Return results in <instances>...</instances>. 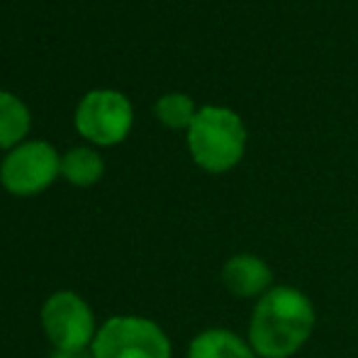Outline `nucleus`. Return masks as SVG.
I'll return each mask as SVG.
<instances>
[{"label":"nucleus","instance_id":"7","mask_svg":"<svg viewBox=\"0 0 358 358\" xmlns=\"http://www.w3.org/2000/svg\"><path fill=\"white\" fill-rule=\"evenodd\" d=\"M222 283L234 297L251 300L273 287V271L256 254H234L222 266Z\"/></svg>","mask_w":358,"mask_h":358},{"label":"nucleus","instance_id":"5","mask_svg":"<svg viewBox=\"0 0 358 358\" xmlns=\"http://www.w3.org/2000/svg\"><path fill=\"white\" fill-rule=\"evenodd\" d=\"M62 173V156L47 142H22L0 164V183L13 195H37Z\"/></svg>","mask_w":358,"mask_h":358},{"label":"nucleus","instance_id":"6","mask_svg":"<svg viewBox=\"0 0 358 358\" xmlns=\"http://www.w3.org/2000/svg\"><path fill=\"white\" fill-rule=\"evenodd\" d=\"M132 103L117 90H90L76 110V129L98 146L122 142L132 129Z\"/></svg>","mask_w":358,"mask_h":358},{"label":"nucleus","instance_id":"11","mask_svg":"<svg viewBox=\"0 0 358 358\" xmlns=\"http://www.w3.org/2000/svg\"><path fill=\"white\" fill-rule=\"evenodd\" d=\"M195 115V103L183 93H169L156 103V117L171 129H188Z\"/></svg>","mask_w":358,"mask_h":358},{"label":"nucleus","instance_id":"10","mask_svg":"<svg viewBox=\"0 0 358 358\" xmlns=\"http://www.w3.org/2000/svg\"><path fill=\"white\" fill-rule=\"evenodd\" d=\"M29 110L20 98L0 90V149H15L29 132Z\"/></svg>","mask_w":358,"mask_h":358},{"label":"nucleus","instance_id":"12","mask_svg":"<svg viewBox=\"0 0 358 358\" xmlns=\"http://www.w3.org/2000/svg\"><path fill=\"white\" fill-rule=\"evenodd\" d=\"M49 358H93V351H59V349H54L52 351V356Z\"/></svg>","mask_w":358,"mask_h":358},{"label":"nucleus","instance_id":"1","mask_svg":"<svg viewBox=\"0 0 358 358\" xmlns=\"http://www.w3.org/2000/svg\"><path fill=\"white\" fill-rule=\"evenodd\" d=\"M315 305L292 285H273L254 305L246 341L259 358H290L310 341Z\"/></svg>","mask_w":358,"mask_h":358},{"label":"nucleus","instance_id":"2","mask_svg":"<svg viewBox=\"0 0 358 358\" xmlns=\"http://www.w3.org/2000/svg\"><path fill=\"white\" fill-rule=\"evenodd\" d=\"M246 129L239 115L229 108L198 110L193 124L188 127V149L193 161L208 173H227L244 156Z\"/></svg>","mask_w":358,"mask_h":358},{"label":"nucleus","instance_id":"8","mask_svg":"<svg viewBox=\"0 0 358 358\" xmlns=\"http://www.w3.org/2000/svg\"><path fill=\"white\" fill-rule=\"evenodd\" d=\"M188 358H259L246 339L231 329H205L190 341Z\"/></svg>","mask_w":358,"mask_h":358},{"label":"nucleus","instance_id":"3","mask_svg":"<svg viewBox=\"0 0 358 358\" xmlns=\"http://www.w3.org/2000/svg\"><path fill=\"white\" fill-rule=\"evenodd\" d=\"M93 358H171V339L156 322L137 315H117L98 327Z\"/></svg>","mask_w":358,"mask_h":358},{"label":"nucleus","instance_id":"9","mask_svg":"<svg viewBox=\"0 0 358 358\" xmlns=\"http://www.w3.org/2000/svg\"><path fill=\"white\" fill-rule=\"evenodd\" d=\"M103 156L98 151L88 149V146H76V149H69L62 156V176L71 185H78V188L95 185L103 178Z\"/></svg>","mask_w":358,"mask_h":358},{"label":"nucleus","instance_id":"4","mask_svg":"<svg viewBox=\"0 0 358 358\" xmlns=\"http://www.w3.org/2000/svg\"><path fill=\"white\" fill-rule=\"evenodd\" d=\"M42 329L54 349L85 351L98 334L90 305L73 290H59L42 305Z\"/></svg>","mask_w":358,"mask_h":358}]
</instances>
